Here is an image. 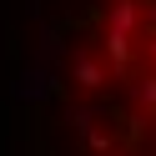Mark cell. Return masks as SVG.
I'll use <instances>...</instances> for the list:
<instances>
[{
  "instance_id": "obj_4",
  "label": "cell",
  "mask_w": 156,
  "mask_h": 156,
  "mask_svg": "<svg viewBox=\"0 0 156 156\" xmlns=\"http://www.w3.org/2000/svg\"><path fill=\"white\" fill-rule=\"evenodd\" d=\"M106 156H136V151H131V146H116V151H106Z\"/></svg>"
},
{
  "instance_id": "obj_3",
  "label": "cell",
  "mask_w": 156,
  "mask_h": 156,
  "mask_svg": "<svg viewBox=\"0 0 156 156\" xmlns=\"http://www.w3.org/2000/svg\"><path fill=\"white\" fill-rule=\"evenodd\" d=\"M141 66H151V71H156V25H146V30H141Z\"/></svg>"
},
{
  "instance_id": "obj_1",
  "label": "cell",
  "mask_w": 156,
  "mask_h": 156,
  "mask_svg": "<svg viewBox=\"0 0 156 156\" xmlns=\"http://www.w3.org/2000/svg\"><path fill=\"white\" fill-rule=\"evenodd\" d=\"M66 86H71V96H81V101H101V96H111L116 86H121V76L106 61L101 45H81V51L66 61Z\"/></svg>"
},
{
  "instance_id": "obj_2",
  "label": "cell",
  "mask_w": 156,
  "mask_h": 156,
  "mask_svg": "<svg viewBox=\"0 0 156 156\" xmlns=\"http://www.w3.org/2000/svg\"><path fill=\"white\" fill-rule=\"evenodd\" d=\"M121 91H126V106H131V116H146V121H156V71H151V66H136V71L121 81Z\"/></svg>"
}]
</instances>
